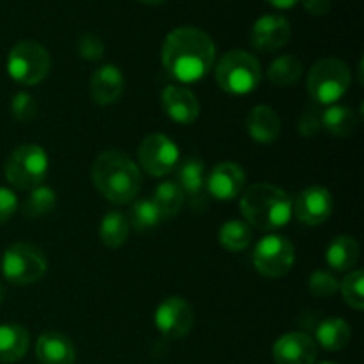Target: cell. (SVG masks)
I'll return each mask as SVG.
<instances>
[{"instance_id":"1","label":"cell","mask_w":364,"mask_h":364,"mask_svg":"<svg viewBox=\"0 0 364 364\" xmlns=\"http://www.w3.org/2000/svg\"><path fill=\"white\" fill-rule=\"evenodd\" d=\"M215 63V43L198 27H178L162 45L164 70L181 84L201 80Z\"/></svg>"},{"instance_id":"2","label":"cell","mask_w":364,"mask_h":364,"mask_svg":"<svg viewBox=\"0 0 364 364\" xmlns=\"http://www.w3.org/2000/svg\"><path fill=\"white\" fill-rule=\"evenodd\" d=\"M91 180L100 194L114 205H127L137 198L142 187V173L137 164L123 151H103L95 160Z\"/></svg>"},{"instance_id":"3","label":"cell","mask_w":364,"mask_h":364,"mask_svg":"<svg viewBox=\"0 0 364 364\" xmlns=\"http://www.w3.org/2000/svg\"><path fill=\"white\" fill-rule=\"evenodd\" d=\"M240 212L249 226L276 231L287 226L294 217L291 198L272 183L251 185L240 199Z\"/></svg>"},{"instance_id":"4","label":"cell","mask_w":364,"mask_h":364,"mask_svg":"<svg viewBox=\"0 0 364 364\" xmlns=\"http://www.w3.org/2000/svg\"><path fill=\"white\" fill-rule=\"evenodd\" d=\"M262 77L259 60L245 50H231L224 53L215 66L217 84L231 96H245L256 91Z\"/></svg>"},{"instance_id":"5","label":"cell","mask_w":364,"mask_h":364,"mask_svg":"<svg viewBox=\"0 0 364 364\" xmlns=\"http://www.w3.org/2000/svg\"><path fill=\"white\" fill-rule=\"evenodd\" d=\"M350 84V70L336 57L316 60L308 73V92L318 105H334L347 95Z\"/></svg>"},{"instance_id":"6","label":"cell","mask_w":364,"mask_h":364,"mask_svg":"<svg viewBox=\"0 0 364 364\" xmlns=\"http://www.w3.org/2000/svg\"><path fill=\"white\" fill-rule=\"evenodd\" d=\"M48 155L38 144H21L7 156L6 180L18 191L31 192L39 187L48 174Z\"/></svg>"},{"instance_id":"7","label":"cell","mask_w":364,"mask_h":364,"mask_svg":"<svg viewBox=\"0 0 364 364\" xmlns=\"http://www.w3.org/2000/svg\"><path fill=\"white\" fill-rule=\"evenodd\" d=\"M4 279L16 287H28L43 279L48 269L46 256L38 245L16 242L6 249L0 262Z\"/></svg>"},{"instance_id":"8","label":"cell","mask_w":364,"mask_h":364,"mask_svg":"<svg viewBox=\"0 0 364 364\" xmlns=\"http://www.w3.org/2000/svg\"><path fill=\"white\" fill-rule=\"evenodd\" d=\"M52 57L48 50L38 41H20L7 55V73L16 84H41L50 73Z\"/></svg>"},{"instance_id":"9","label":"cell","mask_w":364,"mask_h":364,"mask_svg":"<svg viewBox=\"0 0 364 364\" xmlns=\"http://www.w3.org/2000/svg\"><path fill=\"white\" fill-rule=\"evenodd\" d=\"M255 269L265 277H283L295 263V245L283 235H269L252 252Z\"/></svg>"},{"instance_id":"10","label":"cell","mask_w":364,"mask_h":364,"mask_svg":"<svg viewBox=\"0 0 364 364\" xmlns=\"http://www.w3.org/2000/svg\"><path fill=\"white\" fill-rule=\"evenodd\" d=\"M137 159L141 169L151 176L162 178L173 173L180 164V148L171 137L164 134H151L139 144Z\"/></svg>"},{"instance_id":"11","label":"cell","mask_w":364,"mask_h":364,"mask_svg":"<svg viewBox=\"0 0 364 364\" xmlns=\"http://www.w3.org/2000/svg\"><path fill=\"white\" fill-rule=\"evenodd\" d=\"M155 326L164 338L181 340L194 326V311L181 297H167L155 311Z\"/></svg>"},{"instance_id":"12","label":"cell","mask_w":364,"mask_h":364,"mask_svg":"<svg viewBox=\"0 0 364 364\" xmlns=\"http://www.w3.org/2000/svg\"><path fill=\"white\" fill-rule=\"evenodd\" d=\"M295 217L306 226H318L326 223L334 210L333 194L322 185H309L299 192L291 201Z\"/></svg>"},{"instance_id":"13","label":"cell","mask_w":364,"mask_h":364,"mask_svg":"<svg viewBox=\"0 0 364 364\" xmlns=\"http://www.w3.org/2000/svg\"><path fill=\"white\" fill-rule=\"evenodd\" d=\"M291 38V25L284 16L265 14L255 21L249 34L251 46L258 52L272 53L283 48Z\"/></svg>"},{"instance_id":"14","label":"cell","mask_w":364,"mask_h":364,"mask_svg":"<svg viewBox=\"0 0 364 364\" xmlns=\"http://www.w3.org/2000/svg\"><path fill=\"white\" fill-rule=\"evenodd\" d=\"M245 188V171L238 164L220 162L206 178V192L217 201H233Z\"/></svg>"},{"instance_id":"15","label":"cell","mask_w":364,"mask_h":364,"mask_svg":"<svg viewBox=\"0 0 364 364\" xmlns=\"http://www.w3.org/2000/svg\"><path fill=\"white\" fill-rule=\"evenodd\" d=\"M176 183L183 191L185 198L191 199V206L196 212L206 208V171L199 156H188L176 167Z\"/></svg>"},{"instance_id":"16","label":"cell","mask_w":364,"mask_h":364,"mask_svg":"<svg viewBox=\"0 0 364 364\" xmlns=\"http://www.w3.org/2000/svg\"><path fill=\"white\" fill-rule=\"evenodd\" d=\"M272 355L276 364H315L318 345L306 333H288L274 343Z\"/></svg>"},{"instance_id":"17","label":"cell","mask_w":364,"mask_h":364,"mask_svg":"<svg viewBox=\"0 0 364 364\" xmlns=\"http://www.w3.org/2000/svg\"><path fill=\"white\" fill-rule=\"evenodd\" d=\"M123 91L124 77L119 68L114 64H103L91 75L89 95H91L92 102H96L98 105H112L121 98Z\"/></svg>"},{"instance_id":"18","label":"cell","mask_w":364,"mask_h":364,"mask_svg":"<svg viewBox=\"0 0 364 364\" xmlns=\"http://www.w3.org/2000/svg\"><path fill=\"white\" fill-rule=\"evenodd\" d=\"M162 107L167 116L180 124H192L199 117V102L192 91L181 85H167L162 91Z\"/></svg>"},{"instance_id":"19","label":"cell","mask_w":364,"mask_h":364,"mask_svg":"<svg viewBox=\"0 0 364 364\" xmlns=\"http://www.w3.org/2000/svg\"><path fill=\"white\" fill-rule=\"evenodd\" d=\"M249 137L258 144H272L281 135V117L269 105H258L249 112L247 121Z\"/></svg>"},{"instance_id":"20","label":"cell","mask_w":364,"mask_h":364,"mask_svg":"<svg viewBox=\"0 0 364 364\" xmlns=\"http://www.w3.org/2000/svg\"><path fill=\"white\" fill-rule=\"evenodd\" d=\"M36 358L41 364H73L77 352L68 336L60 333H45L36 343Z\"/></svg>"},{"instance_id":"21","label":"cell","mask_w":364,"mask_h":364,"mask_svg":"<svg viewBox=\"0 0 364 364\" xmlns=\"http://www.w3.org/2000/svg\"><path fill=\"white\" fill-rule=\"evenodd\" d=\"M31 336L20 323H0V363H16L27 354Z\"/></svg>"},{"instance_id":"22","label":"cell","mask_w":364,"mask_h":364,"mask_svg":"<svg viewBox=\"0 0 364 364\" xmlns=\"http://www.w3.org/2000/svg\"><path fill=\"white\" fill-rule=\"evenodd\" d=\"M327 265L336 272H348L359 262V244L354 237L340 235L333 238L326 251Z\"/></svg>"},{"instance_id":"23","label":"cell","mask_w":364,"mask_h":364,"mask_svg":"<svg viewBox=\"0 0 364 364\" xmlns=\"http://www.w3.org/2000/svg\"><path fill=\"white\" fill-rule=\"evenodd\" d=\"M352 329L347 320L343 318H327L318 323L315 333V343L329 352H338L350 343Z\"/></svg>"},{"instance_id":"24","label":"cell","mask_w":364,"mask_h":364,"mask_svg":"<svg viewBox=\"0 0 364 364\" xmlns=\"http://www.w3.org/2000/svg\"><path fill=\"white\" fill-rule=\"evenodd\" d=\"M358 128V116L345 105H331L322 112V130L338 139L352 135Z\"/></svg>"},{"instance_id":"25","label":"cell","mask_w":364,"mask_h":364,"mask_svg":"<svg viewBox=\"0 0 364 364\" xmlns=\"http://www.w3.org/2000/svg\"><path fill=\"white\" fill-rule=\"evenodd\" d=\"M128 235H130V223L124 213L112 210L105 213L100 224V240L105 247L119 249L127 244Z\"/></svg>"},{"instance_id":"26","label":"cell","mask_w":364,"mask_h":364,"mask_svg":"<svg viewBox=\"0 0 364 364\" xmlns=\"http://www.w3.org/2000/svg\"><path fill=\"white\" fill-rule=\"evenodd\" d=\"M267 77L277 87H290L295 85L302 77V64L295 55H281L274 59L267 70Z\"/></svg>"},{"instance_id":"27","label":"cell","mask_w":364,"mask_h":364,"mask_svg":"<svg viewBox=\"0 0 364 364\" xmlns=\"http://www.w3.org/2000/svg\"><path fill=\"white\" fill-rule=\"evenodd\" d=\"M151 201L155 203L156 208L160 210L164 219H171V217L180 213L181 206H183L185 203V194L176 181L167 180L156 185Z\"/></svg>"},{"instance_id":"28","label":"cell","mask_w":364,"mask_h":364,"mask_svg":"<svg viewBox=\"0 0 364 364\" xmlns=\"http://www.w3.org/2000/svg\"><path fill=\"white\" fill-rule=\"evenodd\" d=\"M252 242V230L245 220H228L219 230V244L230 252H240Z\"/></svg>"},{"instance_id":"29","label":"cell","mask_w":364,"mask_h":364,"mask_svg":"<svg viewBox=\"0 0 364 364\" xmlns=\"http://www.w3.org/2000/svg\"><path fill=\"white\" fill-rule=\"evenodd\" d=\"M57 206V194L53 188L46 187V185H39V187L32 188L28 198L23 201V215L31 217V219H39V217H46L55 210Z\"/></svg>"},{"instance_id":"30","label":"cell","mask_w":364,"mask_h":364,"mask_svg":"<svg viewBox=\"0 0 364 364\" xmlns=\"http://www.w3.org/2000/svg\"><path fill=\"white\" fill-rule=\"evenodd\" d=\"M162 220V213H160V210L156 208V205L151 199H139L137 203H134L130 217H128L130 228H135L137 231L153 230V228L159 226Z\"/></svg>"},{"instance_id":"31","label":"cell","mask_w":364,"mask_h":364,"mask_svg":"<svg viewBox=\"0 0 364 364\" xmlns=\"http://www.w3.org/2000/svg\"><path fill=\"white\" fill-rule=\"evenodd\" d=\"M364 274L363 270H350L347 277L340 283V291L343 295V301L355 311L364 309Z\"/></svg>"},{"instance_id":"32","label":"cell","mask_w":364,"mask_h":364,"mask_svg":"<svg viewBox=\"0 0 364 364\" xmlns=\"http://www.w3.org/2000/svg\"><path fill=\"white\" fill-rule=\"evenodd\" d=\"M308 288L313 297L316 299H331L340 290V281L336 279L333 272L323 269L313 270L308 279Z\"/></svg>"},{"instance_id":"33","label":"cell","mask_w":364,"mask_h":364,"mask_svg":"<svg viewBox=\"0 0 364 364\" xmlns=\"http://www.w3.org/2000/svg\"><path fill=\"white\" fill-rule=\"evenodd\" d=\"M11 112L21 123H28V121L34 119L38 116V103L32 98V95L21 91L18 95H14V98L11 100Z\"/></svg>"},{"instance_id":"34","label":"cell","mask_w":364,"mask_h":364,"mask_svg":"<svg viewBox=\"0 0 364 364\" xmlns=\"http://www.w3.org/2000/svg\"><path fill=\"white\" fill-rule=\"evenodd\" d=\"M77 52L84 60L95 63V60H100L103 57V53H105V45H103V41L96 34L85 32V34H82L80 38H78Z\"/></svg>"},{"instance_id":"35","label":"cell","mask_w":364,"mask_h":364,"mask_svg":"<svg viewBox=\"0 0 364 364\" xmlns=\"http://www.w3.org/2000/svg\"><path fill=\"white\" fill-rule=\"evenodd\" d=\"M320 130H322V112L318 109L309 107L299 121V132L304 137H315Z\"/></svg>"},{"instance_id":"36","label":"cell","mask_w":364,"mask_h":364,"mask_svg":"<svg viewBox=\"0 0 364 364\" xmlns=\"http://www.w3.org/2000/svg\"><path fill=\"white\" fill-rule=\"evenodd\" d=\"M18 210V198L11 188L0 187V226L6 224Z\"/></svg>"},{"instance_id":"37","label":"cell","mask_w":364,"mask_h":364,"mask_svg":"<svg viewBox=\"0 0 364 364\" xmlns=\"http://www.w3.org/2000/svg\"><path fill=\"white\" fill-rule=\"evenodd\" d=\"M304 9L313 16H326L331 11V0H301Z\"/></svg>"},{"instance_id":"38","label":"cell","mask_w":364,"mask_h":364,"mask_svg":"<svg viewBox=\"0 0 364 364\" xmlns=\"http://www.w3.org/2000/svg\"><path fill=\"white\" fill-rule=\"evenodd\" d=\"M267 2L272 7H276V9H290V7L297 6L301 0H267Z\"/></svg>"},{"instance_id":"39","label":"cell","mask_w":364,"mask_h":364,"mask_svg":"<svg viewBox=\"0 0 364 364\" xmlns=\"http://www.w3.org/2000/svg\"><path fill=\"white\" fill-rule=\"evenodd\" d=\"M137 2L144 4V6H160V4L167 2V0H137Z\"/></svg>"},{"instance_id":"40","label":"cell","mask_w":364,"mask_h":364,"mask_svg":"<svg viewBox=\"0 0 364 364\" xmlns=\"http://www.w3.org/2000/svg\"><path fill=\"white\" fill-rule=\"evenodd\" d=\"M4 295H6V290H4L2 283H0V304H2V301H4Z\"/></svg>"},{"instance_id":"41","label":"cell","mask_w":364,"mask_h":364,"mask_svg":"<svg viewBox=\"0 0 364 364\" xmlns=\"http://www.w3.org/2000/svg\"><path fill=\"white\" fill-rule=\"evenodd\" d=\"M322 364H334V363H322Z\"/></svg>"}]
</instances>
